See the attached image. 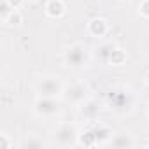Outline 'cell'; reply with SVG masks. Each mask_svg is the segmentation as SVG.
<instances>
[{
    "mask_svg": "<svg viewBox=\"0 0 149 149\" xmlns=\"http://www.w3.org/2000/svg\"><path fill=\"white\" fill-rule=\"evenodd\" d=\"M109 144L114 146V147H133L135 146V140L128 133H119V135H112V139H111Z\"/></svg>",
    "mask_w": 149,
    "mask_h": 149,
    "instance_id": "obj_12",
    "label": "cell"
},
{
    "mask_svg": "<svg viewBox=\"0 0 149 149\" xmlns=\"http://www.w3.org/2000/svg\"><path fill=\"white\" fill-rule=\"evenodd\" d=\"M107 30H109V23L104 18H93L88 23V33L91 37H97V39L98 37H104L107 33Z\"/></svg>",
    "mask_w": 149,
    "mask_h": 149,
    "instance_id": "obj_7",
    "label": "cell"
},
{
    "mask_svg": "<svg viewBox=\"0 0 149 149\" xmlns=\"http://www.w3.org/2000/svg\"><path fill=\"white\" fill-rule=\"evenodd\" d=\"M13 146H14V142H9V135L7 133L0 135V149H9Z\"/></svg>",
    "mask_w": 149,
    "mask_h": 149,
    "instance_id": "obj_18",
    "label": "cell"
},
{
    "mask_svg": "<svg viewBox=\"0 0 149 149\" xmlns=\"http://www.w3.org/2000/svg\"><path fill=\"white\" fill-rule=\"evenodd\" d=\"M88 61H90L88 46H84V44H81V42L70 44V46L63 51V63H65V67L81 68V67H86Z\"/></svg>",
    "mask_w": 149,
    "mask_h": 149,
    "instance_id": "obj_1",
    "label": "cell"
},
{
    "mask_svg": "<svg viewBox=\"0 0 149 149\" xmlns=\"http://www.w3.org/2000/svg\"><path fill=\"white\" fill-rule=\"evenodd\" d=\"M7 2H9L14 9H19V7H21V4H23V0H7Z\"/></svg>",
    "mask_w": 149,
    "mask_h": 149,
    "instance_id": "obj_19",
    "label": "cell"
},
{
    "mask_svg": "<svg viewBox=\"0 0 149 149\" xmlns=\"http://www.w3.org/2000/svg\"><path fill=\"white\" fill-rule=\"evenodd\" d=\"M47 144L40 139V137H37V135H33V133H30V135H25L23 139H21V142L18 144V147H21V149H40V147H46Z\"/></svg>",
    "mask_w": 149,
    "mask_h": 149,
    "instance_id": "obj_8",
    "label": "cell"
},
{
    "mask_svg": "<svg viewBox=\"0 0 149 149\" xmlns=\"http://www.w3.org/2000/svg\"><path fill=\"white\" fill-rule=\"evenodd\" d=\"M46 14L49 18H61L65 14V4L61 0H49L46 4Z\"/></svg>",
    "mask_w": 149,
    "mask_h": 149,
    "instance_id": "obj_10",
    "label": "cell"
},
{
    "mask_svg": "<svg viewBox=\"0 0 149 149\" xmlns=\"http://www.w3.org/2000/svg\"><path fill=\"white\" fill-rule=\"evenodd\" d=\"M98 111H100L98 104H97L95 100H91V98L84 100V102L79 105V116H81V118H84V119H88V121H93V119H97V116H98Z\"/></svg>",
    "mask_w": 149,
    "mask_h": 149,
    "instance_id": "obj_6",
    "label": "cell"
},
{
    "mask_svg": "<svg viewBox=\"0 0 149 149\" xmlns=\"http://www.w3.org/2000/svg\"><path fill=\"white\" fill-rule=\"evenodd\" d=\"M79 146H98L93 128H91V130H86V132H83V133H79Z\"/></svg>",
    "mask_w": 149,
    "mask_h": 149,
    "instance_id": "obj_14",
    "label": "cell"
},
{
    "mask_svg": "<svg viewBox=\"0 0 149 149\" xmlns=\"http://www.w3.org/2000/svg\"><path fill=\"white\" fill-rule=\"evenodd\" d=\"M111 104L114 105V109H125V105H128V95L123 90H114L111 91Z\"/></svg>",
    "mask_w": 149,
    "mask_h": 149,
    "instance_id": "obj_13",
    "label": "cell"
},
{
    "mask_svg": "<svg viewBox=\"0 0 149 149\" xmlns=\"http://www.w3.org/2000/svg\"><path fill=\"white\" fill-rule=\"evenodd\" d=\"M63 91H65V86H63L61 79L56 77V76L40 77L35 84L37 97H53V98H56V97L63 95Z\"/></svg>",
    "mask_w": 149,
    "mask_h": 149,
    "instance_id": "obj_3",
    "label": "cell"
},
{
    "mask_svg": "<svg viewBox=\"0 0 149 149\" xmlns=\"http://www.w3.org/2000/svg\"><path fill=\"white\" fill-rule=\"evenodd\" d=\"M116 49H118V46H116L114 42H105V44H102L100 47H97V56L100 58V61L109 63Z\"/></svg>",
    "mask_w": 149,
    "mask_h": 149,
    "instance_id": "obj_11",
    "label": "cell"
},
{
    "mask_svg": "<svg viewBox=\"0 0 149 149\" xmlns=\"http://www.w3.org/2000/svg\"><path fill=\"white\" fill-rule=\"evenodd\" d=\"M121 2H130V0H121Z\"/></svg>",
    "mask_w": 149,
    "mask_h": 149,
    "instance_id": "obj_21",
    "label": "cell"
},
{
    "mask_svg": "<svg viewBox=\"0 0 149 149\" xmlns=\"http://www.w3.org/2000/svg\"><path fill=\"white\" fill-rule=\"evenodd\" d=\"M139 14L142 18H149V0H142L139 6Z\"/></svg>",
    "mask_w": 149,
    "mask_h": 149,
    "instance_id": "obj_17",
    "label": "cell"
},
{
    "mask_svg": "<svg viewBox=\"0 0 149 149\" xmlns=\"http://www.w3.org/2000/svg\"><path fill=\"white\" fill-rule=\"evenodd\" d=\"M144 79H146V86H147V88H149V72H147V74H146V77H144Z\"/></svg>",
    "mask_w": 149,
    "mask_h": 149,
    "instance_id": "obj_20",
    "label": "cell"
},
{
    "mask_svg": "<svg viewBox=\"0 0 149 149\" xmlns=\"http://www.w3.org/2000/svg\"><path fill=\"white\" fill-rule=\"evenodd\" d=\"M32 2H39V0H32Z\"/></svg>",
    "mask_w": 149,
    "mask_h": 149,
    "instance_id": "obj_22",
    "label": "cell"
},
{
    "mask_svg": "<svg viewBox=\"0 0 149 149\" xmlns=\"http://www.w3.org/2000/svg\"><path fill=\"white\" fill-rule=\"evenodd\" d=\"M21 21H23V18H21V14H19V11H18V9H14V11H13V13L4 19V23H6V25H19Z\"/></svg>",
    "mask_w": 149,
    "mask_h": 149,
    "instance_id": "obj_15",
    "label": "cell"
},
{
    "mask_svg": "<svg viewBox=\"0 0 149 149\" xmlns=\"http://www.w3.org/2000/svg\"><path fill=\"white\" fill-rule=\"evenodd\" d=\"M33 111L40 118H53L60 112V104L53 97H37L33 104Z\"/></svg>",
    "mask_w": 149,
    "mask_h": 149,
    "instance_id": "obj_4",
    "label": "cell"
},
{
    "mask_svg": "<svg viewBox=\"0 0 149 149\" xmlns=\"http://www.w3.org/2000/svg\"><path fill=\"white\" fill-rule=\"evenodd\" d=\"M93 132H95V137H97V144H107V142H111V139L114 135L112 130L109 126H105L104 123L95 125L93 126Z\"/></svg>",
    "mask_w": 149,
    "mask_h": 149,
    "instance_id": "obj_9",
    "label": "cell"
},
{
    "mask_svg": "<svg viewBox=\"0 0 149 149\" xmlns=\"http://www.w3.org/2000/svg\"><path fill=\"white\" fill-rule=\"evenodd\" d=\"M53 140H54V144H58L61 147L79 146V130L72 123H63L53 132Z\"/></svg>",
    "mask_w": 149,
    "mask_h": 149,
    "instance_id": "obj_2",
    "label": "cell"
},
{
    "mask_svg": "<svg viewBox=\"0 0 149 149\" xmlns=\"http://www.w3.org/2000/svg\"><path fill=\"white\" fill-rule=\"evenodd\" d=\"M125 60H126L125 53L118 47V49L114 51V54H112V58H111V61H109V63H112V65H123V63H125Z\"/></svg>",
    "mask_w": 149,
    "mask_h": 149,
    "instance_id": "obj_16",
    "label": "cell"
},
{
    "mask_svg": "<svg viewBox=\"0 0 149 149\" xmlns=\"http://www.w3.org/2000/svg\"><path fill=\"white\" fill-rule=\"evenodd\" d=\"M88 93L90 88L84 83H74L68 88H65L63 91V98L67 104H74V105H81L84 100H88Z\"/></svg>",
    "mask_w": 149,
    "mask_h": 149,
    "instance_id": "obj_5",
    "label": "cell"
}]
</instances>
